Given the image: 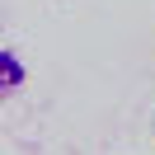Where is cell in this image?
Returning <instances> with one entry per match:
<instances>
[{
    "label": "cell",
    "instance_id": "1",
    "mask_svg": "<svg viewBox=\"0 0 155 155\" xmlns=\"http://www.w3.org/2000/svg\"><path fill=\"white\" fill-rule=\"evenodd\" d=\"M24 80H28V71H24L19 52L5 47V52H0V89H5V94H14V89H24Z\"/></svg>",
    "mask_w": 155,
    "mask_h": 155
}]
</instances>
